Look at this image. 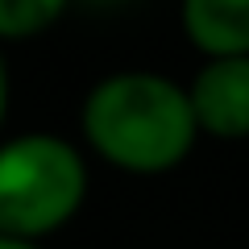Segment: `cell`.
Here are the masks:
<instances>
[{
	"label": "cell",
	"mask_w": 249,
	"mask_h": 249,
	"mask_svg": "<svg viewBox=\"0 0 249 249\" xmlns=\"http://www.w3.org/2000/svg\"><path fill=\"white\" fill-rule=\"evenodd\" d=\"M88 158L62 133L0 137V232L46 241L79 216L88 199Z\"/></svg>",
	"instance_id": "cell-2"
},
{
	"label": "cell",
	"mask_w": 249,
	"mask_h": 249,
	"mask_svg": "<svg viewBox=\"0 0 249 249\" xmlns=\"http://www.w3.org/2000/svg\"><path fill=\"white\" fill-rule=\"evenodd\" d=\"M83 145L121 175L154 178L178 170L199 142L187 83L162 71H112L79 104Z\"/></svg>",
	"instance_id": "cell-1"
},
{
	"label": "cell",
	"mask_w": 249,
	"mask_h": 249,
	"mask_svg": "<svg viewBox=\"0 0 249 249\" xmlns=\"http://www.w3.org/2000/svg\"><path fill=\"white\" fill-rule=\"evenodd\" d=\"M9 96H13V79H9V62L0 54V129H4V116H9Z\"/></svg>",
	"instance_id": "cell-6"
},
{
	"label": "cell",
	"mask_w": 249,
	"mask_h": 249,
	"mask_svg": "<svg viewBox=\"0 0 249 249\" xmlns=\"http://www.w3.org/2000/svg\"><path fill=\"white\" fill-rule=\"evenodd\" d=\"M88 4H124V0H88Z\"/></svg>",
	"instance_id": "cell-8"
},
{
	"label": "cell",
	"mask_w": 249,
	"mask_h": 249,
	"mask_svg": "<svg viewBox=\"0 0 249 249\" xmlns=\"http://www.w3.org/2000/svg\"><path fill=\"white\" fill-rule=\"evenodd\" d=\"M178 25L204 58L249 54V0H178Z\"/></svg>",
	"instance_id": "cell-4"
},
{
	"label": "cell",
	"mask_w": 249,
	"mask_h": 249,
	"mask_svg": "<svg viewBox=\"0 0 249 249\" xmlns=\"http://www.w3.org/2000/svg\"><path fill=\"white\" fill-rule=\"evenodd\" d=\"M71 0H0V42H29L62 21Z\"/></svg>",
	"instance_id": "cell-5"
},
{
	"label": "cell",
	"mask_w": 249,
	"mask_h": 249,
	"mask_svg": "<svg viewBox=\"0 0 249 249\" xmlns=\"http://www.w3.org/2000/svg\"><path fill=\"white\" fill-rule=\"evenodd\" d=\"M0 249H42V241H21V237H4L0 232Z\"/></svg>",
	"instance_id": "cell-7"
},
{
	"label": "cell",
	"mask_w": 249,
	"mask_h": 249,
	"mask_svg": "<svg viewBox=\"0 0 249 249\" xmlns=\"http://www.w3.org/2000/svg\"><path fill=\"white\" fill-rule=\"evenodd\" d=\"M199 137L249 142V54L204 58L187 83Z\"/></svg>",
	"instance_id": "cell-3"
}]
</instances>
